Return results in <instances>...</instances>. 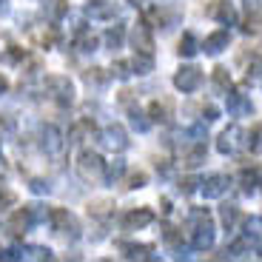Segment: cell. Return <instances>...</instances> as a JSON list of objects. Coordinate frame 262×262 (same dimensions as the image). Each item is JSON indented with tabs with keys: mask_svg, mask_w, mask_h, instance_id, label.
Listing matches in <instances>:
<instances>
[{
	"mask_svg": "<svg viewBox=\"0 0 262 262\" xmlns=\"http://www.w3.org/2000/svg\"><path fill=\"white\" fill-rule=\"evenodd\" d=\"M228 85H231V74H228V69L216 66V69H214V89H216V92H228Z\"/></svg>",
	"mask_w": 262,
	"mask_h": 262,
	"instance_id": "cb8c5ba5",
	"label": "cell"
},
{
	"mask_svg": "<svg viewBox=\"0 0 262 262\" xmlns=\"http://www.w3.org/2000/svg\"><path fill=\"white\" fill-rule=\"evenodd\" d=\"M131 69L137 74H148L154 69V60H151V54H137V57L131 60Z\"/></svg>",
	"mask_w": 262,
	"mask_h": 262,
	"instance_id": "d4e9b609",
	"label": "cell"
},
{
	"mask_svg": "<svg viewBox=\"0 0 262 262\" xmlns=\"http://www.w3.org/2000/svg\"><path fill=\"white\" fill-rule=\"evenodd\" d=\"M108 208H112V203H105V200H100V203H92L89 214H94V216H105V214H108Z\"/></svg>",
	"mask_w": 262,
	"mask_h": 262,
	"instance_id": "8d00e7d4",
	"label": "cell"
},
{
	"mask_svg": "<svg viewBox=\"0 0 262 262\" xmlns=\"http://www.w3.org/2000/svg\"><path fill=\"white\" fill-rule=\"evenodd\" d=\"M225 97H228V112L234 114V117H243V114H251V112H254L251 100L245 97L243 92H225Z\"/></svg>",
	"mask_w": 262,
	"mask_h": 262,
	"instance_id": "30bf717a",
	"label": "cell"
},
{
	"mask_svg": "<svg viewBox=\"0 0 262 262\" xmlns=\"http://www.w3.org/2000/svg\"><path fill=\"white\" fill-rule=\"evenodd\" d=\"M6 92H9V80L3 77V74H0V97H3V94H6Z\"/></svg>",
	"mask_w": 262,
	"mask_h": 262,
	"instance_id": "7bdbcfd3",
	"label": "cell"
},
{
	"mask_svg": "<svg viewBox=\"0 0 262 262\" xmlns=\"http://www.w3.org/2000/svg\"><path fill=\"white\" fill-rule=\"evenodd\" d=\"M120 251H123L128 259H145L154 248H151V245H128V243H123V245H120Z\"/></svg>",
	"mask_w": 262,
	"mask_h": 262,
	"instance_id": "d6986e66",
	"label": "cell"
},
{
	"mask_svg": "<svg viewBox=\"0 0 262 262\" xmlns=\"http://www.w3.org/2000/svg\"><path fill=\"white\" fill-rule=\"evenodd\" d=\"M220 220H223V225L225 228H234L236 225V220H239V211H236V205H223V208H220Z\"/></svg>",
	"mask_w": 262,
	"mask_h": 262,
	"instance_id": "603a6c76",
	"label": "cell"
},
{
	"mask_svg": "<svg viewBox=\"0 0 262 262\" xmlns=\"http://www.w3.org/2000/svg\"><path fill=\"white\" fill-rule=\"evenodd\" d=\"M43 148H46L52 157H57L60 151H63V134H60L57 125H46V128H43Z\"/></svg>",
	"mask_w": 262,
	"mask_h": 262,
	"instance_id": "8fae6325",
	"label": "cell"
},
{
	"mask_svg": "<svg viewBox=\"0 0 262 262\" xmlns=\"http://www.w3.org/2000/svg\"><path fill=\"white\" fill-rule=\"evenodd\" d=\"M200 185H203V194L208 196V200H216V196H223L225 191H228V177H225V174H211V177H205Z\"/></svg>",
	"mask_w": 262,
	"mask_h": 262,
	"instance_id": "9c48e42d",
	"label": "cell"
},
{
	"mask_svg": "<svg viewBox=\"0 0 262 262\" xmlns=\"http://www.w3.org/2000/svg\"><path fill=\"white\" fill-rule=\"evenodd\" d=\"M117 12H120L117 3H92V6H89L92 20H112Z\"/></svg>",
	"mask_w": 262,
	"mask_h": 262,
	"instance_id": "2e32d148",
	"label": "cell"
},
{
	"mask_svg": "<svg viewBox=\"0 0 262 262\" xmlns=\"http://www.w3.org/2000/svg\"><path fill=\"white\" fill-rule=\"evenodd\" d=\"M49 220H52V225H54L57 234L69 236V239H77L80 236V223L69 208H52L49 211Z\"/></svg>",
	"mask_w": 262,
	"mask_h": 262,
	"instance_id": "7a4b0ae2",
	"label": "cell"
},
{
	"mask_svg": "<svg viewBox=\"0 0 262 262\" xmlns=\"http://www.w3.org/2000/svg\"><path fill=\"white\" fill-rule=\"evenodd\" d=\"M32 191H34V194H49L52 185H49L46 180H32Z\"/></svg>",
	"mask_w": 262,
	"mask_h": 262,
	"instance_id": "ab89813d",
	"label": "cell"
},
{
	"mask_svg": "<svg viewBox=\"0 0 262 262\" xmlns=\"http://www.w3.org/2000/svg\"><path fill=\"white\" fill-rule=\"evenodd\" d=\"M103 160H100V154H94V151H83L77 157V171L80 177L85 180V183H92V180H97L100 174H103Z\"/></svg>",
	"mask_w": 262,
	"mask_h": 262,
	"instance_id": "277c9868",
	"label": "cell"
},
{
	"mask_svg": "<svg viewBox=\"0 0 262 262\" xmlns=\"http://www.w3.org/2000/svg\"><path fill=\"white\" fill-rule=\"evenodd\" d=\"M203 117L211 123V120H216V117H220V112H216L214 105H205V108H203Z\"/></svg>",
	"mask_w": 262,
	"mask_h": 262,
	"instance_id": "60d3db41",
	"label": "cell"
},
{
	"mask_svg": "<svg viewBox=\"0 0 262 262\" xmlns=\"http://www.w3.org/2000/svg\"><path fill=\"white\" fill-rule=\"evenodd\" d=\"M191 245H194L196 251H208L211 245H214V225H200V228H194V236H191Z\"/></svg>",
	"mask_w": 262,
	"mask_h": 262,
	"instance_id": "5bb4252c",
	"label": "cell"
},
{
	"mask_svg": "<svg viewBox=\"0 0 262 262\" xmlns=\"http://www.w3.org/2000/svg\"><path fill=\"white\" fill-rule=\"evenodd\" d=\"M100 145L108 151H123L125 145H128V134H125L123 125H105L103 131H100Z\"/></svg>",
	"mask_w": 262,
	"mask_h": 262,
	"instance_id": "52a82bcc",
	"label": "cell"
},
{
	"mask_svg": "<svg viewBox=\"0 0 262 262\" xmlns=\"http://www.w3.org/2000/svg\"><path fill=\"white\" fill-rule=\"evenodd\" d=\"M92 131H94L92 120H80V123L72 128V134H69V143H83V137L85 134H92Z\"/></svg>",
	"mask_w": 262,
	"mask_h": 262,
	"instance_id": "ffe728a7",
	"label": "cell"
},
{
	"mask_svg": "<svg viewBox=\"0 0 262 262\" xmlns=\"http://www.w3.org/2000/svg\"><path fill=\"white\" fill-rule=\"evenodd\" d=\"M26 211H29V220H32V225H37V223H43V220H49V211L43 208V205H26Z\"/></svg>",
	"mask_w": 262,
	"mask_h": 262,
	"instance_id": "4dcf8cb0",
	"label": "cell"
},
{
	"mask_svg": "<svg viewBox=\"0 0 262 262\" xmlns=\"http://www.w3.org/2000/svg\"><path fill=\"white\" fill-rule=\"evenodd\" d=\"M103 171H105V180H108V183H114V180H120V177H123L125 163H123V160H114V163L103 165Z\"/></svg>",
	"mask_w": 262,
	"mask_h": 262,
	"instance_id": "484cf974",
	"label": "cell"
},
{
	"mask_svg": "<svg viewBox=\"0 0 262 262\" xmlns=\"http://www.w3.org/2000/svg\"><path fill=\"white\" fill-rule=\"evenodd\" d=\"M128 3H145V0H128Z\"/></svg>",
	"mask_w": 262,
	"mask_h": 262,
	"instance_id": "f6af8a7d",
	"label": "cell"
},
{
	"mask_svg": "<svg viewBox=\"0 0 262 262\" xmlns=\"http://www.w3.org/2000/svg\"><path fill=\"white\" fill-rule=\"evenodd\" d=\"M83 77H85V83H89V85H105L108 74H105L103 69H89V72H85Z\"/></svg>",
	"mask_w": 262,
	"mask_h": 262,
	"instance_id": "f546056e",
	"label": "cell"
},
{
	"mask_svg": "<svg viewBox=\"0 0 262 262\" xmlns=\"http://www.w3.org/2000/svg\"><path fill=\"white\" fill-rule=\"evenodd\" d=\"M77 49L80 52H94L97 49V37L92 32H80L77 34Z\"/></svg>",
	"mask_w": 262,
	"mask_h": 262,
	"instance_id": "4316f807",
	"label": "cell"
},
{
	"mask_svg": "<svg viewBox=\"0 0 262 262\" xmlns=\"http://www.w3.org/2000/svg\"><path fill=\"white\" fill-rule=\"evenodd\" d=\"M245 131L239 128V125H228V128L223 131V134H220V140H216V148L223 151V154H234V151H239L245 145Z\"/></svg>",
	"mask_w": 262,
	"mask_h": 262,
	"instance_id": "ba28073f",
	"label": "cell"
},
{
	"mask_svg": "<svg viewBox=\"0 0 262 262\" xmlns=\"http://www.w3.org/2000/svg\"><path fill=\"white\" fill-rule=\"evenodd\" d=\"M228 43H231L228 32H214V34H208V37H205L203 49H205V54H220L223 49H228Z\"/></svg>",
	"mask_w": 262,
	"mask_h": 262,
	"instance_id": "9a60e30c",
	"label": "cell"
},
{
	"mask_svg": "<svg viewBox=\"0 0 262 262\" xmlns=\"http://www.w3.org/2000/svg\"><path fill=\"white\" fill-rule=\"evenodd\" d=\"M114 74H117L120 80H128L131 77V63H125V60H117V63H114V69H112Z\"/></svg>",
	"mask_w": 262,
	"mask_h": 262,
	"instance_id": "e575fe53",
	"label": "cell"
},
{
	"mask_svg": "<svg viewBox=\"0 0 262 262\" xmlns=\"http://www.w3.org/2000/svg\"><path fill=\"white\" fill-rule=\"evenodd\" d=\"M163 239H165V245H177L180 239H183V234H180L177 228H171V225H165V228H163Z\"/></svg>",
	"mask_w": 262,
	"mask_h": 262,
	"instance_id": "836d02e7",
	"label": "cell"
},
{
	"mask_svg": "<svg viewBox=\"0 0 262 262\" xmlns=\"http://www.w3.org/2000/svg\"><path fill=\"white\" fill-rule=\"evenodd\" d=\"M174 85H177L183 94H191L203 85V72L196 66H183L177 74H174Z\"/></svg>",
	"mask_w": 262,
	"mask_h": 262,
	"instance_id": "5b68a950",
	"label": "cell"
},
{
	"mask_svg": "<svg viewBox=\"0 0 262 262\" xmlns=\"http://www.w3.org/2000/svg\"><path fill=\"white\" fill-rule=\"evenodd\" d=\"M196 185H200V180H194V177H185L183 183H180V191H183V194H194V191H196Z\"/></svg>",
	"mask_w": 262,
	"mask_h": 262,
	"instance_id": "74e56055",
	"label": "cell"
},
{
	"mask_svg": "<svg viewBox=\"0 0 262 262\" xmlns=\"http://www.w3.org/2000/svg\"><path fill=\"white\" fill-rule=\"evenodd\" d=\"M66 14H69V3H66V0H54L52 17H54V20H60V17H66Z\"/></svg>",
	"mask_w": 262,
	"mask_h": 262,
	"instance_id": "d590c367",
	"label": "cell"
},
{
	"mask_svg": "<svg viewBox=\"0 0 262 262\" xmlns=\"http://www.w3.org/2000/svg\"><path fill=\"white\" fill-rule=\"evenodd\" d=\"M52 259V251L49 248H40V245H34V248H26V251H20V259Z\"/></svg>",
	"mask_w": 262,
	"mask_h": 262,
	"instance_id": "f1b7e54d",
	"label": "cell"
},
{
	"mask_svg": "<svg viewBox=\"0 0 262 262\" xmlns=\"http://www.w3.org/2000/svg\"><path fill=\"white\" fill-rule=\"evenodd\" d=\"M148 114H151V120H157V123H168L171 120V103H160V100H154V103L148 105Z\"/></svg>",
	"mask_w": 262,
	"mask_h": 262,
	"instance_id": "e0dca14e",
	"label": "cell"
},
{
	"mask_svg": "<svg viewBox=\"0 0 262 262\" xmlns=\"http://www.w3.org/2000/svg\"><path fill=\"white\" fill-rule=\"evenodd\" d=\"M145 185V174L143 171H137V174H131L128 177V188H143Z\"/></svg>",
	"mask_w": 262,
	"mask_h": 262,
	"instance_id": "f35d334b",
	"label": "cell"
},
{
	"mask_svg": "<svg viewBox=\"0 0 262 262\" xmlns=\"http://www.w3.org/2000/svg\"><path fill=\"white\" fill-rule=\"evenodd\" d=\"M183 57H194L196 52H200V43H196V37L191 32H185L183 34V40H180V49H177Z\"/></svg>",
	"mask_w": 262,
	"mask_h": 262,
	"instance_id": "ac0fdd59",
	"label": "cell"
},
{
	"mask_svg": "<svg viewBox=\"0 0 262 262\" xmlns=\"http://www.w3.org/2000/svg\"><path fill=\"white\" fill-rule=\"evenodd\" d=\"M128 114H131V123H134V128H137V131H148V125H151V123L143 117V114H140V108H131Z\"/></svg>",
	"mask_w": 262,
	"mask_h": 262,
	"instance_id": "d6a6232c",
	"label": "cell"
},
{
	"mask_svg": "<svg viewBox=\"0 0 262 262\" xmlns=\"http://www.w3.org/2000/svg\"><path fill=\"white\" fill-rule=\"evenodd\" d=\"M29 225H32V220H29V211H26V208H20V211H14V214L9 216L6 231H9L12 236H23Z\"/></svg>",
	"mask_w": 262,
	"mask_h": 262,
	"instance_id": "4fadbf2b",
	"label": "cell"
},
{
	"mask_svg": "<svg viewBox=\"0 0 262 262\" xmlns=\"http://www.w3.org/2000/svg\"><path fill=\"white\" fill-rule=\"evenodd\" d=\"M23 57H26V52H23V49H17V46H12V49H6V52L0 54V63L12 66V63H20Z\"/></svg>",
	"mask_w": 262,
	"mask_h": 262,
	"instance_id": "83f0119b",
	"label": "cell"
},
{
	"mask_svg": "<svg viewBox=\"0 0 262 262\" xmlns=\"http://www.w3.org/2000/svg\"><path fill=\"white\" fill-rule=\"evenodd\" d=\"M9 12V3H6V0H0V14H6Z\"/></svg>",
	"mask_w": 262,
	"mask_h": 262,
	"instance_id": "ee69618b",
	"label": "cell"
},
{
	"mask_svg": "<svg viewBox=\"0 0 262 262\" xmlns=\"http://www.w3.org/2000/svg\"><path fill=\"white\" fill-rule=\"evenodd\" d=\"M103 43H105V49H120L123 46V26H114V29H108V32L103 34Z\"/></svg>",
	"mask_w": 262,
	"mask_h": 262,
	"instance_id": "44dd1931",
	"label": "cell"
},
{
	"mask_svg": "<svg viewBox=\"0 0 262 262\" xmlns=\"http://www.w3.org/2000/svg\"><path fill=\"white\" fill-rule=\"evenodd\" d=\"M131 46H134L137 54H151V57H154V34H151L145 20L131 29Z\"/></svg>",
	"mask_w": 262,
	"mask_h": 262,
	"instance_id": "8992f818",
	"label": "cell"
},
{
	"mask_svg": "<svg viewBox=\"0 0 262 262\" xmlns=\"http://www.w3.org/2000/svg\"><path fill=\"white\" fill-rule=\"evenodd\" d=\"M0 163H3V157H0Z\"/></svg>",
	"mask_w": 262,
	"mask_h": 262,
	"instance_id": "7dc6e473",
	"label": "cell"
},
{
	"mask_svg": "<svg viewBox=\"0 0 262 262\" xmlns=\"http://www.w3.org/2000/svg\"><path fill=\"white\" fill-rule=\"evenodd\" d=\"M154 220V214H151L148 208H137V211H128V214L123 216V228L125 231H134V228H145V225Z\"/></svg>",
	"mask_w": 262,
	"mask_h": 262,
	"instance_id": "7c38bea8",
	"label": "cell"
},
{
	"mask_svg": "<svg viewBox=\"0 0 262 262\" xmlns=\"http://www.w3.org/2000/svg\"><path fill=\"white\" fill-rule=\"evenodd\" d=\"M0 256H3V251H0Z\"/></svg>",
	"mask_w": 262,
	"mask_h": 262,
	"instance_id": "bcb514c9",
	"label": "cell"
},
{
	"mask_svg": "<svg viewBox=\"0 0 262 262\" xmlns=\"http://www.w3.org/2000/svg\"><path fill=\"white\" fill-rule=\"evenodd\" d=\"M208 223H211L208 208H191V214H188V225H191V228H200V225H208Z\"/></svg>",
	"mask_w": 262,
	"mask_h": 262,
	"instance_id": "7402d4cb",
	"label": "cell"
},
{
	"mask_svg": "<svg viewBox=\"0 0 262 262\" xmlns=\"http://www.w3.org/2000/svg\"><path fill=\"white\" fill-rule=\"evenodd\" d=\"M205 14L216 23H223V26H234L236 23V9L231 0H211L208 6H205Z\"/></svg>",
	"mask_w": 262,
	"mask_h": 262,
	"instance_id": "3957f363",
	"label": "cell"
},
{
	"mask_svg": "<svg viewBox=\"0 0 262 262\" xmlns=\"http://www.w3.org/2000/svg\"><path fill=\"white\" fill-rule=\"evenodd\" d=\"M245 137H248V143H251V148H254V151H262V123H256Z\"/></svg>",
	"mask_w": 262,
	"mask_h": 262,
	"instance_id": "1f68e13d",
	"label": "cell"
},
{
	"mask_svg": "<svg viewBox=\"0 0 262 262\" xmlns=\"http://www.w3.org/2000/svg\"><path fill=\"white\" fill-rule=\"evenodd\" d=\"M46 92H49V97H52L54 103H60V105H72V100H74V85L66 74H49L46 77Z\"/></svg>",
	"mask_w": 262,
	"mask_h": 262,
	"instance_id": "6da1fadb",
	"label": "cell"
},
{
	"mask_svg": "<svg viewBox=\"0 0 262 262\" xmlns=\"http://www.w3.org/2000/svg\"><path fill=\"white\" fill-rule=\"evenodd\" d=\"M243 3H245V9H248V14L251 12H254V14L259 12V0H243Z\"/></svg>",
	"mask_w": 262,
	"mask_h": 262,
	"instance_id": "b9f144b4",
	"label": "cell"
}]
</instances>
